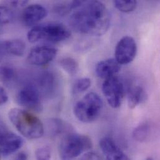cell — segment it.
<instances>
[{
	"label": "cell",
	"mask_w": 160,
	"mask_h": 160,
	"mask_svg": "<svg viewBox=\"0 0 160 160\" xmlns=\"http://www.w3.org/2000/svg\"><path fill=\"white\" fill-rule=\"evenodd\" d=\"M110 21V14L103 3L98 1H82L71 16L69 23L78 32L100 36L108 30Z\"/></svg>",
	"instance_id": "obj_1"
},
{
	"label": "cell",
	"mask_w": 160,
	"mask_h": 160,
	"mask_svg": "<svg viewBox=\"0 0 160 160\" xmlns=\"http://www.w3.org/2000/svg\"><path fill=\"white\" fill-rule=\"evenodd\" d=\"M8 117L17 130L25 138L34 140L43 136V123L32 112L19 108H13L9 110Z\"/></svg>",
	"instance_id": "obj_2"
},
{
	"label": "cell",
	"mask_w": 160,
	"mask_h": 160,
	"mask_svg": "<svg viewBox=\"0 0 160 160\" xmlns=\"http://www.w3.org/2000/svg\"><path fill=\"white\" fill-rule=\"evenodd\" d=\"M71 36L69 29L62 23L51 22L34 26L28 33L27 38L30 42L39 41L59 42L69 39Z\"/></svg>",
	"instance_id": "obj_3"
},
{
	"label": "cell",
	"mask_w": 160,
	"mask_h": 160,
	"mask_svg": "<svg viewBox=\"0 0 160 160\" xmlns=\"http://www.w3.org/2000/svg\"><path fill=\"white\" fill-rule=\"evenodd\" d=\"M92 148L90 138L85 135L69 132L66 134L59 145L61 160H73Z\"/></svg>",
	"instance_id": "obj_4"
},
{
	"label": "cell",
	"mask_w": 160,
	"mask_h": 160,
	"mask_svg": "<svg viewBox=\"0 0 160 160\" xmlns=\"http://www.w3.org/2000/svg\"><path fill=\"white\" fill-rule=\"evenodd\" d=\"M103 106V101L100 97L96 93L90 92L76 103L74 114L81 122L92 123L100 117Z\"/></svg>",
	"instance_id": "obj_5"
},
{
	"label": "cell",
	"mask_w": 160,
	"mask_h": 160,
	"mask_svg": "<svg viewBox=\"0 0 160 160\" xmlns=\"http://www.w3.org/2000/svg\"><path fill=\"white\" fill-rule=\"evenodd\" d=\"M102 90L108 105L117 108L122 103L125 90L123 84L116 76L105 79L102 86Z\"/></svg>",
	"instance_id": "obj_6"
},
{
	"label": "cell",
	"mask_w": 160,
	"mask_h": 160,
	"mask_svg": "<svg viewBox=\"0 0 160 160\" xmlns=\"http://www.w3.org/2000/svg\"><path fill=\"white\" fill-rule=\"evenodd\" d=\"M16 102L29 110L39 112L42 108L40 92L34 85H27L21 88L16 95Z\"/></svg>",
	"instance_id": "obj_7"
},
{
	"label": "cell",
	"mask_w": 160,
	"mask_h": 160,
	"mask_svg": "<svg viewBox=\"0 0 160 160\" xmlns=\"http://www.w3.org/2000/svg\"><path fill=\"white\" fill-rule=\"evenodd\" d=\"M137 53V45L135 40L130 36L121 38L115 49V59L120 64H128L132 62Z\"/></svg>",
	"instance_id": "obj_8"
},
{
	"label": "cell",
	"mask_w": 160,
	"mask_h": 160,
	"mask_svg": "<svg viewBox=\"0 0 160 160\" xmlns=\"http://www.w3.org/2000/svg\"><path fill=\"white\" fill-rule=\"evenodd\" d=\"M58 49L48 46H36L31 49L27 59L30 64L41 66L51 62L56 56Z\"/></svg>",
	"instance_id": "obj_9"
},
{
	"label": "cell",
	"mask_w": 160,
	"mask_h": 160,
	"mask_svg": "<svg viewBox=\"0 0 160 160\" xmlns=\"http://www.w3.org/2000/svg\"><path fill=\"white\" fill-rule=\"evenodd\" d=\"M99 145L104 156L103 160H130L128 156L111 137L102 138L100 141Z\"/></svg>",
	"instance_id": "obj_10"
},
{
	"label": "cell",
	"mask_w": 160,
	"mask_h": 160,
	"mask_svg": "<svg viewBox=\"0 0 160 160\" xmlns=\"http://www.w3.org/2000/svg\"><path fill=\"white\" fill-rule=\"evenodd\" d=\"M48 15V10L43 6L38 4H31L24 9L22 18L28 26H32L44 19Z\"/></svg>",
	"instance_id": "obj_11"
},
{
	"label": "cell",
	"mask_w": 160,
	"mask_h": 160,
	"mask_svg": "<svg viewBox=\"0 0 160 160\" xmlns=\"http://www.w3.org/2000/svg\"><path fill=\"white\" fill-rule=\"evenodd\" d=\"M120 69L121 65L115 58H110L100 61L96 65L95 72L99 78L105 80L115 76Z\"/></svg>",
	"instance_id": "obj_12"
},
{
	"label": "cell",
	"mask_w": 160,
	"mask_h": 160,
	"mask_svg": "<svg viewBox=\"0 0 160 160\" xmlns=\"http://www.w3.org/2000/svg\"><path fill=\"white\" fill-rule=\"evenodd\" d=\"M23 145V139L19 135L9 132L0 143V153L11 155L19 150Z\"/></svg>",
	"instance_id": "obj_13"
},
{
	"label": "cell",
	"mask_w": 160,
	"mask_h": 160,
	"mask_svg": "<svg viewBox=\"0 0 160 160\" xmlns=\"http://www.w3.org/2000/svg\"><path fill=\"white\" fill-rule=\"evenodd\" d=\"M153 126L149 122H144L138 125L133 131V139L138 142H146L150 140L153 133Z\"/></svg>",
	"instance_id": "obj_14"
},
{
	"label": "cell",
	"mask_w": 160,
	"mask_h": 160,
	"mask_svg": "<svg viewBox=\"0 0 160 160\" xmlns=\"http://www.w3.org/2000/svg\"><path fill=\"white\" fill-rule=\"evenodd\" d=\"M147 99V94L140 86L132 87L128 93V105L131 109L135 108Z\"/></svg>",
	"instance_id": "obj_15"
},
{
	"label": "cell",
	"mask_w": 160,
	"mask_h": 160,
	"mask_svg": "<svg viewBox=\"0 0 160 160\" xmlns=\"http://www.w3.org/2000/svg\"><path fill=\"white\" fill-rule=\"evenodd\" d=\"M55 79L54 76L50 72H44L39 76L38 80V87H36L39 91L49 93L54 88Z\"/></svg>",
	"instance_id": "obj_16"
},
{
	"label": "cell",
	"mask_w": 160,
	"mask_h": 160,
	"mask_svg": "<svg viewBox=\"0 0 160 160\" xmlns=\"http://www.w3.org/2000/svg\"><path fill=\"white\" fill-rule=\"evenodd\" d=\"M49 131L51 132L53 135H58L62 133H69L70 125L62 120L58 118H54L49 121Z\"/></svg>",
	"instance_id": "obj_17"
},
{
	"label": "cell",
	"mask_w": 160,
	"mask_h": 160,
	"mask_svg": "<svg viewBox=\"0 0 160 160\" xmlns=\"http://www.w3.org/2000/svg\"><path fill=\"white\" fill-rule=\"evenodd\" d=\"M60 67L69 76L76 75L79 71V66L76 60L72 58H65L59 62Z\"/></svg>",
	"instance_id": "obj_18"
},
{
	"label": "cell",
	"mask_w": 160,
	"mask_h": 160,
	"mask_svg": "<svg viewBox=\"0 0 160 160\" xmlns=\"http://www.w3.org/2000/svg\"><path fill=\"white\" fill-rule=\"evenodd\" d=\"M114 6L123 12H130L135 10L137 1L135 0H115L113 1Z\"/></svg>",
	"instance_id": "obj_19"
},
{
	"label": "cell",
	"mask_w": 160,
	"mask_h": 160,
	"mask_svg": "<svg viewBox=\"0 0 160 160\" xmlns=\"http://www.w3.org/2000/svg\"><path fill=\"white\" fill-rule=\"evenodd\" d=\"M82 1H73L71 2H66L59 4L54 8V11L60 15H64L68 14L72 10L76 9L78 8Z\"/></svg>",
	"instance_id": "obj_20"
},
{
	"label": "cell",
	"mask_w": 160,
	"mask_h": 160,
	"mask_svg": "<svg viewBox=\"0 0 160 160\" xmlns=\"http://www.w3.org/2000/svg\"><path fill=\"white\" fill-rule=\"evenodd\" d=\"M91 80L87 78H81L76 80L72 87V93L78 95L87 90L91 85Z\"/></svg>",
	"instance_id": "obj_21"
},
{
	"label": "cell",
	"mask_w": 160,
	"mask_h": 160,
	"mask_svg": "<svg viewBox=\"0 0 160 160\" xmlns=\"http://www.w3.org/2000/svg\"><path fill=\"white\" fill-rule=\"evenodd\" d=\"M15 71L9 66L3 65L0 66V80L4 83H8L14 79Z\"/></svg>",
	"instance_id": "obj_22"
},
{
	"label": "cell",
	"mask_w": 160,
	"mask_h": 160,
	"mask_svg": "<svg viewBox=\"0 0 160 160\" xmlns=\"http://www.w3.org/2000/svg\"><path fill=\"white\" fill-rule=\"evenodd\" d=\"M13 12L8 7L0 6V26L9 23L13 19Z\"/></svg>",
	"instance_id": "obj_23"
},
{
	"label": "cell",
	"mask_w": 160,
	"mask_h": 160,
	"mask_svg": "<svg viewBox=\"0 0 160 160\" xmlns=\"http://www.w3.org/2000/svg\"><path fill=\"white\" fill-rule=\"evenodd\" d=\"M36 160H50L51 149L48 147H42L37 149L35 153Z\"/></svg>",
	"instance_id": "obj_24"
},
{
	"label": "cell",
	"mask_w": 160,
	"mask_h": 160,
	"mask_svg": "<svg viewBox=\"0 0 160 160\" xmlns=\"http://www.w3.org/2000/svg\"><path fill=\"white\" fill-rule=\"evenodd\" d=\"M8 100V95L5 89L0 85V105L6 103Z\"/></svg>",
	"instance_id": "obj_25"
},
{
	"label": "cell",
	"mask_w": 160,
	"mask_h": 160,
	"mask_svg": "<svg viewBox=\"0 0 160 160\" xmlns=\"http://www.w3.org/2000/svg\"><path fill=\"white\" fill-rule=\"evenodd\" d=\"M9 132L6 125L0 120V143Z\"/></svg>",
	"instance_id": "obj_26"
},
{
	"label": "cell",
	"mask_w": 160,
	"mask_h": 160,
	"mask_svg": "<svg viewBox=\"0 0 160 160\" xmlns=\"http://www.w3.org/2000/svg\"><path fill=\"white\" fill-rule=\"evenodd\" d=\"M80 160H101V159L95 153H87L84 155Z\"/></svg>",
	"instance_id": "obj_27"
},
{
	"label": "cell",
	"mask_w": 160,
	"mask_h": 160,
	"mask_svg": "<svg viewBox=\"0 0 160 160\" xmlns=\"http://www.w3.org/2000/svg\"><path fill=\"white\" fill-rule=\"evenodd\" d=\"M28 1H12L9 2V4L12 5L13 7L19 8L26 6L28 4Z\"/></svg>",
	"instance_id": "obj_28"
},
{
	"label": "cell",
	"mask_w": 160,
	"mask_h": 160,
	"mask_svg": "<svg viewBox=\"0 0 160 160\" xmlns=\"http://www.w3.org/2000/svg\"><path fill=\"white\" fill-rule=\"evenodd\" d=\"M12 160H28V155L24 152H20Z\"/></svg>",
	"instance_id": "obj_29"
},
{
	"label": "cell",
	"mask_w": 160,
	"mask_h": 160,
	"mask_svg": "<svg viewBox=\"0 0 160 160\" xmlns=\"http://www.w3.org/2000/svg\"><path fill=\"white\" fill-rule=\"evenodd\" d=\"M2 58H3V56H1V55H0V62H1V61H2Z\"/></svg>",
	"instance_id": "obj_30"
},
{
	"label": "cell",
	"mask_w": 160,
	"mask_h": 160,
	"mask_svg": "<svg viewBox=\"0 0 160 160\" xmlns=\"http://www.w3.org/2000/svg\"><path fill=\"white\" fill-rule=\"evenodd\" d=\"M153 160V159H152V158H147V159H146V160Z\"/></svg>",
	"instance_id": "obj_31"
},
{
	"label": "cell",
	"mask_w": 160,
	"mask_h": 160,
	"mask_svg": "<svg viewBox=\"0 0 160 160\" xmlns=\"http://www.w3.org/2000/svg\"><path fill=\"white\" fill-rule=\"evenodd\" d=\"M2 29L0 28V34L2 33Z\"/></svg>",
	"instance_id": "obj_32"
},
{
	"label": "cell",
	"mask_w": 160,
	"mask_h": 160,
	"mask_svg": "<svg viewBox=\"0 0 160 160\" xmlns=\"http://www.w3.org/2000/svg\"><path fill=\"white\" fill-rule=\"evenodd\" d=\"M0 160H1V153H0Z\"/></svg>",
	"instance_id": "obj_33"
}]
</instances>
